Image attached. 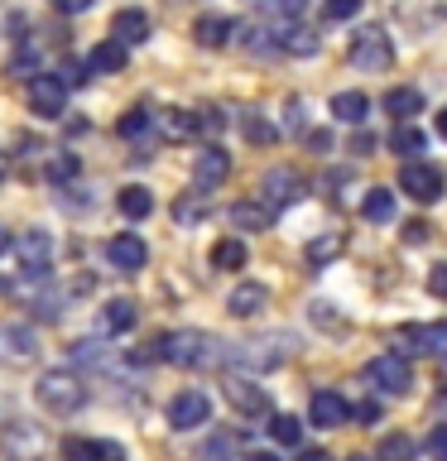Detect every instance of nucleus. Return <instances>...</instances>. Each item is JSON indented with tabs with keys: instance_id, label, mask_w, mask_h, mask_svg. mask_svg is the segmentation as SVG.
<instances>
[{
	"instance_id": "31",
	"label": "nucleus",
	"mask_w": 447,
	"mask_h": 461,
	"mask_svg": "<svg viewBox=\"0 0 447 461\" xmlns=\"http://www.w3.org/2000/svg\"><path fill=\"white\" fill-rule=\"evenodd\" d=\"M87 68H92V72H121V68H125V49H121L115 39L96 43L92 58H87Z\"/></svg>"
},
{
	"instance_id": "9",
	"label": "nucleus",
	"mask_w": 447,
	"mask_h": 461,
	"mask_svg": "<svg viewBox=\"0 0 447 461\" xmlns=\"http://www.w3.org/2000/svg\"><path fill=\"white\" fill-rule=\"evenodd\" d=\"M29 111H34L39 121H58V115L68 111V86H63V77L39 72V77L29 82Z\"/></svg>"
},
{
	"instance_id": "40",
	"label": "nucleus",
	"mask_w": 447,
	"mask_h": 461,
	"mask_svg": "<svg viewBox=\"0 0 447 461\" xmlns=\"http://www.w3.org/2000/svg\"><path fill=\"white\" fill-rule=\"evenodd\" d=\"M360 5L366 0H323V14L327 20H351V14H360Z\"/></svg>"
},
{
	"instance_id": "23",
	"label": "nucleus",
	"mask_w": 447,
	"mask_h": 461,
	"mask_svg": "<svg viewBox=\"0 0 447 461\" xmlns=\"http://www.w3.org/2000/svg\"><path fill=\"white\" fill-rule=\"evenodd\" d=\"M332 115L346 125H366V115H370V96L366 92H337L332 96Z\"/></svg>"
},
{
	"instance_id": "49",
	"label": "nucleus",
	"mask_w": 447,
	"mask_h": 461,
	"mask_svg": "<svg viewBox=\"0 0 447 461\" xmlns=\"http://www.w3.org/2000/svg\"><path fill=\"white\" fill-rule=\"evenodd\" d=\"M375 149V135H370V130H366V135H356L351 140V154H370Z\"/></svg>"
},
{
	"instance_id": "16",
	"label": "nucleus",
	"mask_w": 447,
	"mask_h": 461,
	"mask_svg": "<svg viewBox=\"0 0 447 461\" xmlns=\"http://www.w3.org/2000/svg\"><path fill=\"white\" fill-rule=\"evenodd\" d=\"M63 461H125V447L111 438H63Z\"/></svg>"
},
{
	"instance_id": "51",
	"label": "nucleus",
	"mask_w": 447,
	"mask_h": 461,
	"mask_svg": "<svg viewBox=\"0 0 447 461\" xmlns=\"http://www.w3.org/2000/svg\"><path fill=\"white\" fill-rule=\"evenodd\" d=\"M298 461H332V456H327V452H323V447H308V452H303V456H298Z\"/></svg>"
},
{
	"instance_id": "41",
	"label": "nucleus",
	"mask_w": 447,
	"mask_h": 461,
	"mask_svg": "<svg viewBox=\"0 0 447 461\" xmlns=\"http://www.w3.org/2000/svg\"><path fill=\"white\" fill-rule=\"evenodd\" d=\"M428 456L433 461H447V423H438L428 432Z\"/></svg>"
},
{
	"instance_id": "30",
	"label": "nucleus",
	"mask_w": 447,
	"mask_h": 461,
	"mask_svg": "<svg viewBox=\"0 0 447 461\" xmlns=\"http://www.w3.org/2000/svg\"><path fill=\"white\" fill-rule=\"evenodd\" d=\"M245 245L236 240V236H226V240H216L212 245V269H245Z\"/></svg>"
},
{
	"instance_id": "35",
	"label": "nucleus",
	"mask_w": 447,
	"mask_h": 461,
	"mask_svg": "<svg viewBox=\"0 0 447 461\" xmlns=\"http://www.w3.org/2000/svg\"><path fill=\"white\" fill-rule=\"evenodd\" d=\"M241 135L251 140V144H274V140H279V130H274V125L265 121V115L245 111V115H241Z\"/></svg>"
},
{
	"instance_id": "47",
	"label": "nucleus",
	"mask_w": 447,
	"mask_h": 461,
	"mask_svg": "<svg viewBox=\"0 0 447 461\" xmlns=\"http://www.w3.org/2000/svg\"><path fill=\"white\" fill-rule=\"evenodd\" d=\"M356 418H360V423H380V403H375V399H366V403H360V409H356Z\"/></svg>"
},
{
	"instance_id": "7",
	"label": "nucleus",
	"mask_w": 447,
	"mask_h": 461,
	"mask_svg": "<svg viewBox=\"0 0 447 461\" xmlns=\"http://www.w3.org/2000/svg\"><path fill=\"white\" fill-rule=\"evenodd\" d=\"M399 187H404V197H414V202H438L442 197V187H447V178H442V168H433V164H424V158H414V164H404L399 168Z\"/></svg>"
},
{
	"instance_id": "17",
	"label": "nucleus",
	"mask_w": 447,
	"mask_h": 461,
	"mask_svg": "<svg viewBox=\"0 0 447 461\" xmlns=\"http://www.w3.org/2000/svg\"><path fill=\"white\" fill-rule=\"evenodd\" d=\"M346 418H351V403H346L337 389H317L313 403H308V423L327 432V428H342Z\"/></svg>"
},
{
	"instance_id": "26",
	"label": "nucleus",
	"mask_w": 447,
	"mask_h": 461,
	"mask_svg": "<svg viewBox=\"0 0 447 461\" xmlns=\"http://www.w3.org/2000/svg\"><path fill=\"white\" fill-rule=\"evenodd\" d=\"M115 202H121V212L130 216V221H144V216L154 212V193H150V187H140V183L121 187V197H115Z\"/></svg>"
},
{
	"instance_id": "10",
	"label": "nucleus",
	"mask_w": 447,
	"mask_h": 461,
	"mask_svg": "<svg viewBox=\"0 0 447 461\" xmlns=\"http://www.w3.org/2000/svg\"><path fill=\"white\" fill-rule=\"evenodd\" d=\"M226 403L236 409L241 418H269V394H265V384H255V380H245V375H226Z\"/></svg>"
},
{
	"instance_id": "36",
	"label": "nucleus",
	"mask_w": 447,
	"mask_h": 461,
	"mask_svg": "<svg viewBox=\"0 0 447 461\" xmlns=\"http://www.w3.org/2000/svg\"><path fill=\"white\" fill-rule=\"evenodd\" d=\"M78 154H53L49 164H43V178L49 183H68V178H78Z\"/></svg>"
},
{
	"instance_id": "12",
	"label": "nucleus",
	"mask_w": 447,
	"mask_h": 461,
	"mask_svg": "<svg viewBox=\"0 0 447 461\" xmlns=\"http://www.w3.org/2000/svg\"><path fill=\"white\" fill-rule=\"evenodd\" d=\"M226 178H231V154L222 144H207V149L193 158V187L197 193H216Z\"/></svg>"
},
{
	"instance_id": "5",
	"label": "nucleus",
	"mask_w": 447,
	"mask_h": 461,
	"mask_svg": "<svg viewBox=\"0 0 447 461\" xmlns=\"http://www.w3.org/2000/svg\"><path fill=\"white\" fill-rule=\"evenodd\" d=\"M366 380L380 389V394H409V389H414V370H409V360H404L399 351H385V356H375L366 366Z\"/></svg>"
},
{
	"instance_id": "1",
	"label": "nucleus",
	"mask_w": 447,
	"mask_h": 461,
	"mask_svg": "<svg viewBox=\"0 0 447 461\" xmlns=\"http://www.w3.org/2000/svg\"><path fill=\"white\" fill-rule=\"evenodd\" d=\"M159 356L169 360V366L178 370H193V366H212V360H222V341L207 337V331L197 327H183V331H169V337H159Z\"/></svg>"
},
{
	"instance_id": "29",
	"label": "nucleus",
	"mask_w": 447,
	"mask_h": 461,
	"mask_svg": "<svg viewBox=\"0 0 447 461\" xmlns=\"http://www.w3.org/2000/svg\"><path fill=\"white\" fill-rule=\"evenodd\" d=\"M414 438L409 432H389V438H380V447H375V461H414Z\"/></svg>"
},
{
	"instance_id": "54",
	"label": "nucleus",
	"mask_w": 447,
	"mask_h": 461,
	"mask_svg": "<svg viewBox=\"0 0 447 461\" xmlns=\"http://www.w3.org/2000/svg\"><path fill=\"white\" fill-rule=\"evenodd\" d=\"M5 250H10V230L0 226V255H5Z\"/></svg>"
},
{
	"instance_id": "21",
	"label": "nucleus",
	"mask_w": 447,
	"mask_h": 461,
	"mask_svg": "<svg viewBox=\"0 0 447 461\" xmlns=\"http://www.w3.org/2000/svg\"><path fill=\"white\" fill-rule=\"evenodd\" d=\"M135 303H130V298H111L106 303V308H101V317H96V327L101 331H106V337H121V331H130V327H135Z\"/></svg>"
},
{
	"instance_id": "25",
	"label": "nucleus",
	"mask_w": 447,
	"mask_h": 461,
	"mask_svg": "<svg viewBox=\"0 0 447 461\" xmlns=\"http://www.w3.org/2000/svg\"><path fill=\"white\" fill-rule=\"evenodd\" d=\"M269 221H274V212L265 202H236L231 207V226L236 230H269Z\"/></svg>"
},
{
	"instance_id": "3",
	"label": "nucleus",
	"mask_w": 447,
	"mask_h": 461,
	"mask_svg": "<svg viewBox=\"0 0 447 461\" xmlns=\"http://www.w3.org/2000/svg\"><path fill=\"white\" fill-rule=\"evenodd\" d=\"M34 399H39L49 413L68 418V413H78L82 403H87V384H82L78 370H43L39 384H34Z\"/></svg>"
},
{
	"instance_id": "42",
	"label": "nucleus",
	"mask_w": 447,
	"mask_h": 461,
	"mask_svg": "<svg viewBox=\"0 0 447 461\" xmlns=\"http://www.w3.org/2000/svg\"><path fill=\"white\" fill-rule=\"evenodd\" d=\"M222 125H226V115L216 111V106H212V111H197V130H202V135H216Z\"/></svg>"
},
{
	"instance_id": "14",
	"label": "nucleus",
	"mask_w": 447,
	"mask_h": 461,
	"mask_svg": "<svg viewBox=\"0 0 447 461\" xmlns=\"http://www.w3.org/2000/svg\"><path fill=\"white\" fill-rule=\"evenodd\" d=\"M298 197H303L298 168H269L265 183H260V202H265L269 212H279V207H288V202H298Z\"/></svg>"
},
{
	"instance_id": "48",
	"label": "nucleus",
	"mask_w": 447,
	"mask_h": 461,
	"mask_svg": "<svg viewBox=\"0 0 447 461\" xmlns=\"http://www.w3.org/2000/svg\"><path fill=\"white\" fill-rule=\"evenodd\" d=\"M53 5L63 14H82V10H92V0H53Z\"/></svg>"
},
{
	"instance_id": "53",
	"label": "nucleus",
	"mask_w": 447,
	"mask_h": 461,
	"mask_svg": "<svg viewBox=\"0 0 447 461\" xmlns=\"http://www.w3.org/2000/svg\"><path fill=\"white\" fill-rule=\"evenodd\" d=\"M438 135H442V140H447V106H442V111H438Z\"/></svg>"
},
{
	"instance_id": "44",
	"label": "nucleus",
	"mask_w": 447,
	"mask_h": 461,
	"mask_svg": "<svg viewBox=\"0 0 447 461\" xmlns=\"http://www.w3.org/2000/svg\"><path fill=\"white\" fill-rule=\"evenodd\" d=\"M269 14H279V20H294V14L303 10V0H265Z\"/></svg>"
},
{
	"instance_id": "55",
	"label": "nucleus",
	"mask_w": 447,
	"mask_h": 461,
	"mask_svg": "<svg viewBox=\"0 0 447 461\" xmlns=\"http://www.w3.org/2000/svg\"><path fill=\"white\" fill-rule=\"evenodd\" d=\"M438 384H447V360H442V370H438Z\"/></svg>"
},
{
	"instance_id": "4",
	"label": "nucleus",
	"mask_w": 447,
	"mask_h": 461,
	"mask_svg": "<svg viewBox=\"0 0 447 461\" xmlns=\"http://www.w3.org/2000/svg\"><path fill=\"white\" fill-rule=\"evenodd\" d=\"M346 58H351L356 72H385L389 63H395V43H389V34L380 24H366V29H356V34H351Z\"/></svg>"
},
{
	"instance_id": "8",
	"label": "nucleus",
	"mask_w": 447,
	"mask_h": 461,
	"mask_svg": "<svg viewBox=\"0 0 447 461\" xmlns=\"http://www.w3.org/2000/svg\"><path fill=\"white\" fill-rule=\"evenodd\" d=\"M395 341L409 356H447V322H409V327L395 331Z\"/></svg>"
},
{
	"instance_id": "18",
	"label": "nucleus",
	"mask_w": 447,
	"mask_h": 461,
	"mask_svg": "<svg viewBox=\"0 0 447 461\" xmlns=\"http://www.w3.org/2000/svg\"><path fill=\"white\" fill-rule=\"evenodd\" d=\"M111 39L121 43V49L144 43V39H150V14H144V10H115L111 14Z\"/></svg>"
},
{
	"instance_id": "33",
	"label": "nucleus",
	"mask_w": 447,
	"mask_h": 461,
	"mask_svg": "<svg viewBox=\"0 0 447 461\" xmlns=\"http://www.w3.org/2000/svg\"><path fill=\"white\" fill-rule=\"evenodd\" d=\"M269 438L279 442V447H298L303 442V423H298L294 413H274L269 418Z\"/></svg>"
},
{
	"instance_id": "22",
	"label": "nucleus",
	"mask_w": 447,
	"mask_h": 461,
	"mask_svg": "<svg viewBox=\"0 0 447 461\" xmlns=\"http://www.w3.org/2000/svg\"><path fill=\"white\" fill-rule=\"evenodd\" d=\"M231 34H236V24L222 20V14H202V20L193 24V39L202 43V49H222V43H231Z\"/></svg>"
},
{
	"instance_id": "43",
	"label": "nucleus",
	"mask_w": 447,
	"mask_h": 461,
	"mask_svg": "<svg viewBox=\"0 0 447 461\" xmlns=\"http://www.w3.org/2000/svg\"><path fill=\"white\" fill-rule=\"evenodd\" d=\"M428 294L433 298H447V265H433L428 269Z\"/></svg>"
},
{
	"instance_id": "45",
	"label": "nucleus",
	"mask_w": 447,
	"mask_h": 461,
	"mask_svg": "<svg viewBox=\"0 0 447 461\" xmlns=\"http://www.w3.org/2000/svg\"><path fill=\"white\" fill-rule=\"evenodd\" d=\"M226 452H231V438H212L202 447V461H226Z\"/></svg>"
},
{
	"instance_id": "28",
	"label": "nucleus",
	"mask_w": 447,
	"mask_h": 461,
	"mask_svg": "<svg viewBox=\"0 0 447 461\" xmlns=\"http://www.w3.org/2000/svg\"><path fill=\"white\" fill-rule=\"evenodd\" d=\"M279 49L308 58V53H317V34H313V29H303V24H284L279 29Z\"/></svg>"
},
{
	"instance_id": "56",
	"label": "nucleus",
	"mask_w": 447,
	"mask_h": 461,
	"mask_svg": "<svg viewBox=\"0 0 447 461\" xmlns=\"http://www.w3.org/2000/svg\"><path fill=\"white\" fill-rule=\"evenodd\" d=\"M0 183H5V154H0Z\"/></svg>"
},
{
	"instance_id": "13",
	"label": "nucleus",
	"mask_w": 447,
	"mask_h": 461,
	"mask_svg": "<svg viewBox=\"0 0 447 461\" xmlns=\"http://www.w3.org/2000/svg\"><path fill=\"white\" fill-rule=\"evenodd\" d=\"M212 418V399L202 394V389H183V394H173V403H169V423L178 428V432H193V428H202Z\"/></svg>"
},
{
	"instance_id": "27",
	"label": "nucleus",
	"mask_w": 447,
	"mask_h": 461,
	"mask_svg": "<svg viewBox=\"0 0 447 461\" xmlns=\"http://www.w3.org/2000/svg\"><path fill=\"white\" fill-rule=\"evenodd\" d=\"M360 216H366V221H389V216H395V193H389V187H366Z\"/></svg>"
},
{
	"instance_id": "24",
	"label": "nucleus",
	"mask_w": 447,
	"mask_h": 461,
	"mask_svg": "<svg viewBox=\"0 0 447 461\" xmlns=\"http://www.w3.org/2000/svg\"><path fill=\"white\" fill-rule=\"evenodd\" d=\"M385 111L399 115V125H409L414 115L424 111V92H418V86H395V92L385 96Z\"/></svg>"
},
{
	"instance_id": "20",
	"label": "nucleus",
	"mask_w": 447,
	"mask_h": 461,
	"mask_svg": "<svg viewBox=\"0 0 447 461\" xmlns=\"http://www.w3.org/2000/svg\"><path fill=\"white\" fill-rule=\"evenodd\" d=\"M265 308H269V288L265 284H236V288H231V298H226L231 317H255Z\"/></svg>"
},
{
	"instance_id": "38",
	"label": "nucleus",
	"mask_w": 447,
	"mask_h": 461,
	"mask_svg": "<svg viewBox=\"0 0 447 461\" xmlns=\"http://www.w3.org/2000/svg\"><path fill=\"white\" fill-rule=\"evenodd\" d=\"M202 197H207V193H197V197H183L178 202V207H173V221H202V212H207V202H202Z\"/></svg>"
},
{
	"instance_id": "39",
	"label": "nucleus",
	"mask_w": 447,
	"mask_h": 461,
	"mask_svg": "<svg viewBox=\"0 0 447 461\" xmlns=\"http://www.w3.org/2000/svg\"><path fill=\"white\" fill-rule=\"evenodd\" d=\"M150 121H154V115L144 111V106H135V111H130L125 121H121V135H125V140H135V135H144V130H150Z\"/></svg>"
},
{
	"instance_id": "32",
	"label": "nucleus",
	"mask_w": 447,
	"mask_h": 461,
	"mask_svg": "<svg viewBox=\"0 0 447 461\" xmlns=\"http://www.w3.org/2000/svg\"><path fill=\"white\" fill-rule=\"evenodd\" d=\"M346 250V240L342 236H317V240H308V250H303V259H308L313 269H323V265H332Z\"/></svg>"
},
{
	"instance_id": "50",
	"label": "nucleus",
	"mask_w": 447,
	"mask_h": 461,
	"mask_svg": "<svg viewBox=\"0 0 447 461\" xmlns=\"http://www.w3.org/2000/svg\"><path fill=\"white\" fill-rule=\"evenodd\" d=\"M308 144H313L317 154H323V149H332V135H323V130H313V135H308Z\"/></svg>"
},
{
	"instance_id": "57",
	"label": "nucleus",
	"mask_w": 447,
	"mask_h": 461,
	"mask_svg": "<svg viewBox=\"0 0 447 461\" xmlns=\"http://www.w3.org/2000/svg\"><path fill=\"white\" fill-rule=\"evenodd\" d=\"M346 461H375V456H366V452H360V456H346Z\"/></svg>"
},
{
	"instance_id": "19",
	"label": "nucleus",
	"mask_w": 447,
	"mask_h": 461,
	"mask_svg": "<svg viewBox=\"0 0 447 461\" xmlns=\"http://www.w3.org/2000/svg\"><path fill=\"white\" fill-rule=\"evenodd\" d=\"M0 356L14 360V366H24V360L39 356V337L29 327H0Z\"/></svg>"
},
{
	"instance_id": "37",
	"label": "nucleus",
	"mask_w": 447,
	"mask_h": 461,
	"mask_svg": "<svg viewBox=\"0 0 447 461\" xmlns=\"http://www.w3.org/2000/svg\"><path fill=\"white\" fill-rule=\"evenodd\" d=\"M389 144H395V154H409V164H414V154H424V135H418L414 125H395Z\"/></svg>"
},
{
	"instance_id": "11",
	"label": "nucleus",
	"mask_w": 447,
	"mask_h": 461,
	"mask_svg": "<svg viewBox=\"0 0 447 461\" xmlns=\"http://www.w3.org/2000/svg\"><path fill=\"white\" fill-rule=\"evenodd\" d=\"M0 456L5 461H43V432L34 423H10L0 432Z\"/></svg>"
},
{
	"instance_id": "34",
	"label": "nucleus",
	"mask_w": 447,
	"mask_h": 461,
	"mask_svg": "<svg viewBox=\"0 0 447 461\" xmlns=\"http://www.w3.org/2000/svg\"><path fill=\"white\" fill-rule=\"evenodd\" d=\"M159 125H164L169 140H193L197 135V115H187V111H164V115H159Z\"/></svg>"
},
{
	"instance_id": "52",
	"label": "nucleus",
	"mask_w": 447,
	"mask_h": 461,
	"mask_svg": "<svg viewBox=\"0 0 447 461\" xmlns=\"http://www.w3.org/2000/svg\"><path fill=\"white\" fill-rule=\"evenodd\" d=\"M245 461H279V456H274V452H251Z\"/></svg>"
},
{
	"instance_id": "46",
	"label": "nucleus",
	"mask_w": 447,
	"mask_h": 461,
	"mask_svg": "<svg viewBox=\"0 0 447 461\" xmlns=\"http://www.w3.org/2000/svg\"><path fill=\"white\" fill-rule=\"evenodd\" d=\"M404 240H409V245H424V240H428V221H409V226H404Z\"/></svg>"
},
{
	"instance_id": "15",
	"label": "nucleus",
	"mask_w": 447,
	"mask_h": 461,
	"mask_svg": "<svg viewBox=\"0 0 447 461\" xmlns=\"http://www.w3.org/2000/svg\"><path fill=\"white\" fill-rule=\"evenodd\" d=\"M106 259H111V269H121V274H140L150 265V245H144L135 230H121V236H111Z\"/></svg>"
},
{
	"instance_id": "2",
	"label": "nucleus",
	"mask_w": 447,
	"mask_h": 461,
	"mask_svg": "<svg viewBox=\"0 0 447 461\" xmlns=\"http://www.w3.org/2000/svg\"><path fill=\"white\" fill-rule=\"evenodd\" d=\"M236 370H274V366H284L288 356H294V337L288 331H274V337H255V341H236L231 351H222Z\"/></svg>"
},
{
	"instance_id": "6",
	"label": "nucleus",
	"mask_w": 447,
	"mask_h": 461,
	"mask_svg": "<svg viewBox=\"0 0 447 461\" xmlns=\"http://www.w3.org/2000/svg\"><path fill=\"white\" fill-rule=\"evenodd\" d=\"M14 255H20L24 279H49V274H53V240H49V230H24V236L14 240Z\"/></svg>"
}]
</instances>
